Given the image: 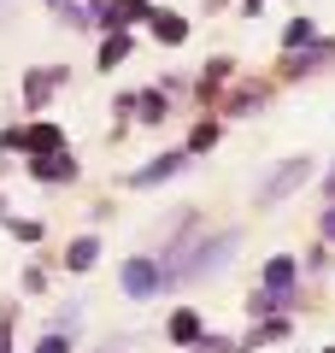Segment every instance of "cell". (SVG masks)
<instances>
[{
    "label": "cell",
    "instance_id": "d6986e66",
    "mask_svg": "<svg viewBox=\"0 0 335 353\" xmlns=\"http://www.w3.org/2000/svg\"><path fill=\"white\" fill-rule=\"evenodd\" d=\"M12 236L18 241H41V224H36V218H12Z\"/></svg>",
    "mask_w": 335,
    "mask_h": 353
},
{
    "label": "cell",
    "instance_id": "8992f818",
    "mask_svg": "<svg viewBox=\"0 0 335 353\" xmlns=\"http://www.w3.org/2000/svg\"><path fill=\"white\" fill-rule=\"evenodd\" d=\"M30 176H36V183H71V176H77V159H71V153H48V159H30Z\"/></svg>",
    "mask_w": 335,
    "mask_h": 353
},
{
    "label": "cell",
    "instance_id": "277c9868",
    "mask_svg": "<svg viewBox=\"0 0 335 353\" xmlns=\"http://www.w3.org/2000/svg\"><path fill=\"white\" fill-rule=\"evenodd\" d=\"M188 165V148L183 153H159L153 165H141V171H130V189H153V183H165V176H176Z\"/></svg>",
    "mask_w": 335,
    "mask_h": 353
},
{
    "label": "cell",
    "instance_id": "3957f363",
    "mask_svg": "<svg viewBox=\"0 0 335 353\" xmlns=\"http://www.w3.org/2000/svg\"><path fill=\"white\" fill-rule=\"evenodd\" d=\"M306 176H312V159H288L283 171H271V176L259 183V206H276V201H288V194H294L300 183H306Z\"/></svg>",
    "mask_w": 335,
    "mask_h": 353
},
{
    "label": "cell",
    "instance_id": "7a4b0ae2",
    "mask_svg": "<svg viewBox=\"0 0 335 353\" xmlns=\"http://www.w3.org/2000/svg\"><path fill=\"white\" fill-rule=\"evenodd\" d=\"M118 283H124V294L130 301H153V294L165 289V265L159 259H148V253H136V259H124V271H118Z\"/></svg>",
    "mask_w": 335,
    "mask_h": 353
},
{
    "label": "cell",
    "instance_id": "ffe728a7",
    "mask_svg": "<svg viewBox=\"0 0 335 353\" xmlns=\"http://www.w3.org/2000/svg\"><path fill=\"white\" fill-rule=\"evenodd\" d=\"M24 289H30V294H48V277H41L36 265H30V271H24Z\"/></svg>",
    "mask_w": 335,
    "mask_h": 353
},
{
    "label": "cell",
    "instance_id": "4fadbf2b",
    "mask_svg": "<svg viewBox=\"0 0 335 353\" xmlns=\"http://www.w3.org/2000/svg\"><path fill=\"white\" fill-rule=\"evenodd\" d=\"M53 83H59L53 71H48V77H41V71H30V77H24V101H30V106H41V101L53 94Z\"/></svg>",
    "mask_w": 335,
    "mask_h": 353
},
{
    "label": "cell",
    "instance_id": "cb8c5ba5",
    "mask_svg": "<svg viewBox=\"0 0 335 353\" xmlns=\"http://www.w3.org/2000/svg\"><path fill=\"white\" fill-rule=\"evenodd\" d=\"M323 194H335V171H329V176H323Z\"/></svg>",
    "mask_w": 335,
    "mask_h": 353
},
{
    "label": "cell",
    "instance_id": "44dd1931",
    "mask_svg": "<svg viewBox=\"0 0 335 353\" xmlns=\"http://www.w3.org/2000/svg\"><path fill=\"white\" fill-rule=\"evenodd\" d=\"M200 353H236V347H230L223 336H206V341H200Z\"/></svg>",
    "mask_w": 335,
    "mask_h": 353
},
{
    "label": "cell",
    "instance_id": "7c38bea8",
    "mask_svg": "<svg viewBox=\"0 0 335 353\" xmlns=\"http://www.w3.org/2000/svg\"><path fill=\"white\" fill-rule=\"evenodd\" d=\"M130 59V36H106L100 41V71H112V65H124Z\"/></svg>",
    "mask_w": 335,
    "mask_h": 353
},
{
    "label": "cell",
    "instance_id": "6da1fadb",
    "mask_svg": "<svg viewBox=\"0 0 335 353\" xmlns=\"http://www.w3.org/2000/svg\"><path fill=\"white\" fill-rule=\"evenodd\" d=\"M236 259V236H212L194 248V259H183L171 271V283H194V277H212V271H223V265Z\"/></svg>",
    "mask_w": 335,
    "mask_h": 353
},
{
    "label": "cell",
    "instance_id": "ac0fdd59",
    "mask_svg": "<svg viewBox=\"0 0 335 353\" xmlns=\"http://www.w3.org/2000/svg\"><path fill=\"white\" fill-rule=\"evenodd\" d=\"M53 6H59V12H65V24H77V30H83V24H94V18H88L83 6H77V0H53Z\"/></svg>",
    "mask_w": 335,
    "mask_h": 353
},
{
    "label": "cell",
    "instance_id": "8fae6325",
    "mask_svg": "<svg viewBox=\"0 0 335 353\" xmlns=\"http://www.w3.org/2000/svg\"><path fill=\"white\" fill-rule=\"evenodd\" d=\"M171 341H176V347H188V341H200V318L188 312V306H183V312H171Z\"/></svg>",
    "mask_w": 335,
    "mask_h": 353
},
{
    "label": "cell",
    "instance_id": "52a82bcc",
    "mask_svg": "<svg viewBox=\"0 0 335 353\" xmlns=\"http://www.w3.org/2000/svg\"><path fill=\"white\" fill-rule=\"evenodd\" d=\"M141 18H153V6H148V0H112L106 12H100V24L124 30V24H141Z\"/></svg>",
    "mask_w": 335,
    "mask_h": 353
},
{
    "label": "cell",
    "instance_id": "d4e9b609",
    "mask_svg": "<svg viewBox=\"0 0 335 353\" xmlns=\"http://www.w3.org/2000/svg\"><path fill=\"white\" fill-rule=\"evenodd\" d=\"M0 12H12V0H0Z\"/></svg>",
    "mask_w": 335,
    "mask_h": 353
},
{
    "label": "cell",
    "instance_id": "5b68a950",
    "mask_svg": "<svg viewBox=\"0 0 335 353\" xmlns=\"http://www.w3.org/2000/svg\"><path fill=\"white\" fill-rule=\"evenodd\" d=\"M265 294H271L276 306L294 301V259H271L265 265Z\"/></svg>",
    "mask_w": 335,
    "mask_h": 353
},
{
    "label": "cell",
    "instance_id": "9a60e30c",
    "mask_svg": "<svg viewBox=\"0 0 335 353\" xmlns=\"http://www.w3.org/2000/svg\"><path fill=\"white\" fill-rule=\"evenodd\" d=\"M323 59H335V41H318L312 53H300V59H294V71H318Z\"/></svg>",
    "mask_w": 335,
    "mask_h": 353
},
{
    "label": "cell",
    "instance_id": "7402d4cb",
    "mask_svg": "<svg viewBox=\"0 0 335 353\" xmlns=\"http://www.w3.org/2000/svg\"><path fill=\"white\" fill-rule=\"evenodd\" d=\"M41 353H71V341L65 336H41Z\"/></svg>",
    "mask_w": 335,
    "mask_h": 353
},
{
    "label": "cell",
    "instance_id": "ba28073f",
    "mask_svg": "<svg viewBox=\"0 0 335 353\" xmlns=\"http://www.w3.org/2000/svg\"><path fill=\"white\" fill-rule=\"evenodd\" d=\"M153 36L176 48V41H188V18H176V12H153Z\"/></svg>",
    "mask_w": 335,
    "mask_h": 353
},
{
    "label": "cell",
    "instance_id": "30bf717a",
    "mask_svg": "<svg viewBox=\"0 0 335 353\" xmlns=\"http://www.w3.org/2000/svg\"><path fill=\"white\" fill-rule=\"evenodd\" d=\"M94 259H100V241H94V236H77L71 253H65V265H71V271H88Z\"/></svg>",
    "mask_w": 335,
    "mask_h": 353
},
{
    "label": "cell",
    "instance_id": "603a6c76",
    "mask_svg": "<svg viewBox=\"0 0 335 353\" xmlns=\"http://www.w3.org/2000/svg\"><path fill=\"white\" fill-rule=\"evenodd\" d=\"M323 236H335V206H329V212H323Z\"/></svg>",
    "mask_w": 335,
    "mask_h": 353
},
{
    "label": "cell",
    "instance_id": "e0dca14e",
    "mask_svg": "<svg viewBox=\"0 0 335 353\" xmlns=\"http://www.w3.org/2000/svg\"><path fill=\"white\" fill-rule=\"evenodd\" d=\"M212 141H218V124H200V130H194V136H188V153H206V148H212Z\"/></svg>",
    "mask_w": 335,
    "mask_h": 353
},
{
    "label": "cell",
    "instance_id": "9c48e42d",
    "mask_svg": "<svg viewBox=\"0 0 335 353\" xmlns=\"http://www.w3.org/2000/svg\"><path fill=\"white\" fill-rule=\"evenodd\" d=\"M24 148L36 153V159H41V153H65V148H59V130H53V124H36V130H24Z\"/></svg>",
    "mask_w": 335,
    "mask_h": 353
},
{
    "label": "cell",
    "instance_id": "2e32d148",
    "mask_svg": "<svg viewBox=\"0 0 335 353\" xmlns=\"http://www.w3.org/2000/svg\"><path fill=\"white\" fill-rule=\"evenodd\" d=\"M312 41V18H294V24L283 30V48H306Z\"/></svg>",
    "mask_w": 335,
    "mask_h": 353
},
{
    "label": "cell",
    "instance_id": "5bb4252c",
    "mask_svg": "<svg viewBox=\"0 0 335 353\" xmlns=\"http://www.w3.org/2000/svg\"><path fill=\"white\" fill-rule=\"evenodd\" d=\"M136 112H141V124H159V118H165V94H153V88L136 94Z\"/></svg>",
    "mask_w": 335,
    "mask_h": 353
}]
</instances>
